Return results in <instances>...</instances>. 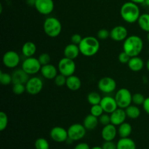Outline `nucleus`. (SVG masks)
<instances>
[{
    "mask_svg": "<svg viewBox=\"0 0 149 149\" xmlns=\"http://www.w3.org/2000/svg\"><path fill=\"white\" fill-rule=\"evenodd\" d=\"M130 1L132 2L135 3L137 4H143V3L145 2V0H130Z\"/></svg>",
    "mask_w": 149,
    "mask_h": 149,
    "instance_id": "a18cd8bd",
    "label": "nucleus"
},
{
    "mask_svg": "<svg viewBox=\"0 0 149 149\" xmlns=\"http://www.w3.org/2000/svg\"><path fill=\"white\" fill-rule=\"evenodd\" d=\"M146 69L149 71V58L148 59V61H146Z\"/></svg>",
    "mask_w": 149,
    "mask_h": 149,
    "instance_id": "49530a36",
    "label": "nucleus"
},
{
    "mask_svg": "<svg viewBox=\"0 0 149 149\" xmlns=\"http://www.w3.org/2000/svg\"><path fill=\"white\" fill-rule=\"evenodd\" d=\"M99 1H100V0H99Z\"/></svg>",
    "mask_w": 149,
    "mask_h": 149,
    "instance_id": "3c124183",
    "label": "nucleus"
},
{
    "mask_svg": "<svg viewBox=\"0 0 149 149\" xmlns=\"http://www.w3.org/2000/svg\"><path fill=\"white\" fill-rule=\"evenodd\" d=\"M58 69L60 74L66 77L74 75L76 71V63L74 60L63 57L58 62Z\"/></svg>",
    "mask_w": 149,
    "mask_h": 149,
    "instance_id": "423d86ee",
    "label": "nucleus"
},
{
    "mask_svg": "<svg viewBox=\"0 0 149 149\" xmlns=\"http://www.w3.org/2000/svg\"><path fill=\"white\" fill-rule=\"evenodd\" d=\"M21 52L26 58L33 57L36 52V45L32 42H26L22 46Z\"/></svg>",
    "mask_w": 149,
    "mask_h": 149,
    "instance_id": "393cba45",
    "label": "nucleus"
},
{
    "mask_svg": "<svg viewBox=\"0 0 149 149\" xmlns=\"http://www.w3.org/2000/svg\"><path fill=\"white\" fill-rule=\"evenodd\" d=\"M103 113H105V112L104 111H103L102 106H100V104L93 105V106H91V108H90V113L93 114V116L99 118Z\"/></svg>",
    "mask_w": 149,
    "mask_h": 149,
    "instance_id": "72a5a7b5",
    "label": "nucleus"
},
{
    "mask_svg": "<svg viewBox=\"0 0 149 149\" xmlns=\"http://www.w3.org/2000/svg\"><path fill=\"white\" fill-rule=\"evenodd\" d=\"M80 54V49L79 45H74V44H68L65 47L63 50L64 57L69 58L71 60H75L78 58L79 55Z\"/></svg>",
    "mask_w": 149,
    "mask_h": 149,
    "instance_id": "aec40b11",
    "label": "nucleus"
},
{
    "mask_svg": "<svg viewBox=\"0 0 149 149\" xmlns=\"http://www.w3.org/2000/svg\"><path fill=\"white\" fill-rule=\"evenodd\" d=\"M51 139L56 143L66 142L68 138V130L60 126L54 127L49 132Z\"/></svg>",
    "mask_w": 149,
    "mask_h": 149,
    "instance_id": "ddd939ff",
    "label": "nucleus"
},
{
    "mask_svg": "<svg viewBox=\"0 0 149 149\" xmlns=\"http://www.w3.org/2000/svg\"><path fill=\"white\" fill-rule=\"evenodd\" d=\"M111 123L114 125L115 126H119L125 122L127 119V114L124 109L118 108L117 109L110 113Z\"/></svg>",
    "mask_w": 149,
    "mask_h": 149,
    "instance_id": "f3484780",
    "label": "nucleus"
},
{
    "mask_svg": "<svg viewBox=\"0 0 149 149\" xmlns=\"http://www.w3.org/2000/svg\"><path fill=\"white\" fill-rule=\"evenodd\" d=\"M0 82L2 85L7 86L13 83V78L12 75L9 73L3 72L2 71H0Z\"/></svg>",
    "mask_w": 149,
    "mask_h": 149,
    "instance_id": "c756f323",
    "label": "nucleus"
},
{
    "mask_svg": "<svg viewBox=\"0 0 149 149\" xmlns=\"http://www.w3.org/2000/svg\"><path fill=\"white\" fill-rule=\"evenodd\" d=\"M36 149H49V144L47 140L44 138H39L36 140L34 143Z\"/></svg>",
    "mask_w": 149,
    "mask_h": 149,
    "instance_id": "7c9ffc66",
    "label": "nucleus"
},
{
    "mask_svg": "<svg viewBox=\"0 0 149 149\" xmlns=\"http://www.w3.org/2000/svg\"><path fill=\"white\" fill-rule=\"evenodd\" d=\"M65 86L71 91H77L81 88V81L79 77L74 74L67 77Z\"/></svg>",
    "mask_w": 149,
    "mask_h": 149,
    "instance_id": "412c9836",
    "label": "nucleus"
},
{
    "mask_svg": "<svg viewBox=\"0 0 149 149\" xmlns=\"http://www.w3.org/2000/svg\"><path fill=\"white\" fill-rule=\"evenodd\" d=\"M8 116L4 111L0 112V131H4L8 125Z\"/></svg>",
    "mask_w": 149,
    "mask_h": 149,
    "instance_id": "f704fd0d",
    "label": "nucleus"
},
{
    "mask_svg": "<svg viewBox=\"0 0 149 149\" xmlns=\"http://www.w3.org/2000/svg\"><path fill=\"white\" fill-rule=\"evenodd\" d=\"M68 138L72 140L73 141H78L82 139L86 135L87 130L84 127L83 124L75 123L71 125L68 128Z\"/></svg>",
    "mask_w": 149,
    "mask_h": 149,
    "instance_id": "6e6552de",
    "label": "nucleus"
},
{
    "mask_svg": "<svg viewBox=\"0 0 149 149\" xmlns=\"http://www.w3.org/2000/svg\"><path fill=\"white\" fill-rule=\"evenodd\" d=\"M131 57L128 55L127 52H125V51H122L119 53V56H118V59L119 61L122 64H127L128 62L130 60Z\"/></svg>",
    "mask_w": 149,
    "mask_h": 149,
    "instance_id": "ea45409f",
    "label": "nucleus"
},
{
    "mask_svg": "<svg viewBox=\"0 0 149 149\" xmlns=\"http://www.w3.org/2000/svg\"><path fill=\"white\" fill-rule=\"evenodd\" d=\"M138 24L139 27L143 31L146 32H149V14L148 13H144L141 15L139 19L138 20Z\"/></svg>",
    "mask_w": 149,
    "mask_h": 149,
    "instance_id": "cd10ccee",
    "label": "nucleus"
},
{
    "mask_svg": "<svg viewBox=\"0 0 149 149\" xmlns=\"http://www.w3.org/2000/svg\"><path fill=\"white\" fill-rule=\"evenodd\" d=\"M146 100L145 96L140 93H135L132 95V103L136 106H143Z\"/></svg>",
    "mask_w": 149,
    "mask_h": 149,
    "instance_id": "2f4dec72",
    "label": "nucleus"
},
{
    "mask_svg": "<svg viewBox=\"0 0 149 149\" xmlns=\"http://www.w3.org/2000/svg\"><path fill=\"white\" fill-rule=\"evenodd\" d=\"M147 41H148V43H149V32H148V33H147Z\"/></svg>",
    "mask_w": 149,
    "mask_h": 149,
    "instance_id": "8fccbe9b",
    "label": "nucleus"
},
{
    "mask_svg": "<svg viewBox=\"0 0 149 149\" xmlns=\"http://www.w3.org/2000/svg\"><path fill=\"white\" fill-rule=\"evenodd\" d=\"M118 134V130L116 126L113 124L103 126L101 131V137L104 141H112L116 138Z\"/></svg>",
    "mask_w": 149,
    "mask_h": 149,
    "instance_id": "dca6fc26",
    "label": "nucleus"
},
{
    "mask_svg": "<svg viewBox=\"0 0 149 149\" xmlns=\"http://www.w3.org/2000/svg\"><path fill=\"white\" fill-rule=\"evenodd\" d=\"M143 109L145 111L146 113L149 115V97H146V100L143 104Z\"/></svg>",
    "mask_w": 149,
    "mask_h": 149,
    "instance_id": "c03bdc74",
    "label": "nucleus"
},
{
    "mask_svg": "<svg viewBox=\"0 0 149 149\" xmlns=\"http://www.w3.org/2000/svg\"><path fill=\"white\" fill-rule=\"evenodd\" d=\"M40 72L44 78L48 80H52L54 79L55 77L58 74V69L55 65L49 63L47 64V65H42V68H41Z\"/></svg>",
    "mask_w": 149,
    "mask_h": 149,
    "instance_id": "a211bd4d",
    "label": "nucleus"
},
{
    "mask_svg": "<svg viewBox=\"0 0 149 149\" xmlns=\"http://www.w3.org/2000/svg\"><path fill=\"white\" fill-rule=\"evenodd\" d=\"M21 68L29 75H33L39 72L42 68V65L39 63L38 58L34 57L26 58L22 63Z\"/></svg>",
    "mask_w": 149,
    "mask_h": 149,
    "instance_id": "0eeeda50",
    "label": "nucleus"
},
{
    "mask_svg": "<svg viewBox=\"0 0 149 149\" xmlns=\"http://www.w3.org/2000/svg\"><path fill=\"white\" fill-rule=\"evenodd\" d=\"M33 4L38 13L44 15L51 14L55 7L53 0H34Z\"/></svg>",
    "mask_w": 149,
    "mask_h": 149,
    "instance_id": "f8f14e48",
    "label": "nucleus"
},
{
    "mask_svg": "<svg viewBox=\"0 0 149 149\" xmlns=\"http://www.w3.org/2000/svg\"><path fill=\"white\" fill-rule=\"evenodd\" d=\"M118 135L120 138H129L132 132V125L128 122H125L118 126Z\"/></svg>",
    "mask_w": 149,
    "mask_h": 149,
    "instance_id": "a878e982",
    "label": "nucleus"
},
{
    "mask_svg": "<svg viewBox=\"0 0 149 149\" xmlns=\"http://www.w3.org/2000/svg\"><path fill=\"white\" fill-rule=\"evenodd\" d=\"M80 53L86 57L96 55L100 49V40L95 36H85L79 45Z\"/></svg>",
    "mask_w": 149,
    "mask_h": 149,
    "instance_id": "7ed1b4c3",
    "label": "nucleus"
},
{
    "mask_svg": "<svg viewBox=\"0 0 149 149\" xmlns=\"http://www.w3.org/2000/svg\"><path fill=\"white\" fill-rule=\"evenodd\" d=\"M116 149H136V143L130 137L120 138L116 143Z\"/></svg>",
    "mask_w": 149,
    "mask_h": 149,
    "instance_id": "b1692460",
    "label": "nucleus"
},
{
    "mask_svg": "<svg viewBox=\"0 0 149 149\" xmlns=\"http://www.w3.org/2000/svg\"><path fill=\"white\" fill-rule=\"evenodd\" d=\"M115 99L118 107L125 109L132 103V94L128 89L120 88L116 91Z\"/></svg>",
    "mask_w": 149,
    "mask_h": 149,
    "instance_id": "39448f33",
    "label": "nucleus"
},
{
    "mask_svg": "<svg viewBox=\"0 0 149 149\" xmlns=\"http://www.w3.org/2000/svg\"><path fill=\"white\" fill-rule=\"evenodd\" d=\"M99 90L105 94H110L116 90V82L113 78L105 77L100 79L97 82Z\"/></svg>",
    "mask_w": 149,
    "mask_h": 149,
    "instance_id": "9b49d317",
    "label": "nucleus"
},
{
    "mask_svg": "<svg viewBox=\"0 0 149 149\" xmlns=\"http://www.w3.org/2000/svg\"><path fill=\"white\" fill-rule=\"evenodd\" d=\"M90 149H103V148H102L101 146H94Z\"/></svg>",
    "mask_w": 149,
    "mask_h": 149,
    "instance_id": "de8ad7c7",
    "label": "nucleus"
},
{
    "mask_svg": "<svg viewBox=\"0 0 149 149\" xmlns=\"http://www.w3.org/2000/svg\"><path fill=\"white\" fill-rule=\"evenodd\" d=\"M99 123L101 124L103 126H106V125L111 124V116L109 113H103L100 117L98 118Z\"/></svg>",
    "mask_w": 149,
    "mask_h": 149,
    "instance_id": "58836bf2",
    "label": "nucleus"
},
{
    "mask_svg": "<svg viewBox=\"0 0 149 149\" xmlns=\"http://www.w3.org/2000/svg\"><path fill=\"white\" fill-rule=\"evenodd\" d=\"M143 49V41L137 35L128 36L123 42V51L128 54L130 56H138Z\"/></svg>",
    "mask_w": 149,
    "mask_h": 149,
    "instance_id": "f257e3e1",
    "label": "nucleus"
},
{
    "mask_svg": "<svg viewBox=\"0 0 149 149\" xmlns=\"http://www.w3.org/2000/svg\"><path fill=\"white\" fill-rule=\"evenodd\" d=\"M12 90H13L14 94L17 95H20L23 94L25 92H26V84H19V83L13 84Z\"/></svg>",
    "mask_w": 149,
    "mask_h": 149,
    "instance_id": "473e14b6",
    "label": "nucleus"
},
{
    "mask_svg": "<svg viewBox=\"0 0 149 149\" xmlns=\"http://www.w3.org/2000/svg\"><path fill=\"white\" fill-rule=\"evenodd\" d=\"M128 36V31L124 26H116L111 30L110 38L115 42H124Z\"/></svg>",
    "mask_w": 149,
    "mask_h": 149,
    "instance_id": "4468645a",
    "label": "nucleus"
},
{
    "mask_svg": "<svg viewBox=\"0 0 149 149\" xmlns=\"http://www.w3.org/2000/svg\"><path fill=\"white\" fill-rule=\"evenodd\" d=\"M43 86V81L39 77H31L26 84V92L31 95H36L42 92Z\"/></svg>",
    "mask_w": 149,
    "mask_h": 149,
    "instance_id": "1a4fd4ad",
    "label": "nucleus"
},
{
    "mask_svg": "<svg viewBox=\"0 0 149 149\" xmlns=\"http://www.w3.org/2000/svg\"><path fill=\"white\" fill-rule=\"evenodd\" d=\"M29 74H28L23 68H17L15 70L12 74V78H13V84H26L28 80L30 79Z\"/></svg>",
    "mask_w": 149,
    "mask_h": 149,
    "instance_id": "6ab92c4d",
    "label": "nucleus"
},
{
    "mask_svg": "<svg viewBox=\"0 0 149 149\" xmlns=\"http://www.w3.org/2000/svg\"><path fill=\"white\" fill-rule=\"evenodd\" d=\"M99 124L98 118L93 116V114L87 115L83 121V125L87 130H93L97 127Z\"/></svg>",
    "mask_w": 149,
    "mask_h": 149,
    "instance_id": "5701e85b",
    "label": "nucleus"
},
{
    "mask_svg": "<svg viewBox=\"0 0 149 149\" xmlns=\"http://www.w3.org/2000/svg\"><path fill=\"white\" fill-rule=\"evenodd\" d=\"M144 3H145L148 7H149V0H145V2Z\"/></svg>",
    "mask_w": 149,
    "mask_h": 149,
    "instance_id": "09e8293b",
    "label": "nucleus"
},
{
    "mask_svg": "<svg viewBox=\"0 0 149 149\" xmlns=\"http://www.w3.org/2000/svg\"><path fill=\"white\" fill-rule=\"evenodd\" d=\"M101 96L97 92H90L87 96V100L91 106L100 104L101 101Z\"/></svg>",
    "mask_w": 149,
    "mask_h": 149,
    "instance_id": "c85d7f7f",
    "label": "nucleus"
},
{
    "mask_svg": "<svg viewBox=\"0 0 149 149\" xmlns=\"http://www.w3.org/2000/svg\"><path fill=\"white\" fill-rule=\"evenodd\" d=\"M38 60H39V63H41V65H47V64H49L51 62V57L50 55L48 53H46V52H44V53L40 54L38 57Z\"/></svg>",
    "mask_w": 149,
    "mask_h": 149,
    "instance_id": "e433bc0d",
    "label": "nucleus"
},
{
    "mask_svg": "<svg viewBox=\"0 0 149 149\" xmlns=\"http://www.w3.org/2000/svg\"><path fill=\"white\" fill-rule=\"evenodd\" d=\"M91 148L87 143H79L77 144L74 149H90Z\"/></svg>",
    "mask_w": 149,
    "mask_h": 149,
    "instance_id": "37998d69",
    "label": "nucleus"
},
{
    "mask_svg": "<svg viewBox=\"0 0 149 149\" xmlns=\"http://www.w3.org/2000/svg\"><path fill=\"white\" fill-rule=\"evenodd\" d=\"M66 77H65L64 75H63V74L59 73V74H58V75L55 77V78L54 79V83H55V84L57 87H63V86L65 85V84H66Z\"/></svg>",
    "mask_w": 149,
    "mask_h": 149,
    "instance_id": "c9c22d12",
    "label": "nucleus"
},
{
    "mask_svg": "<svg viewBox=\"0 0 149 149\" xmlns=\"http://www.w3.org/2000/svg\"><path fill=\"white\" fill-rule=\"evenodd\" d=\"M100 104L102 106V108H103L105 113H109V114L119 108L115 97H113L109 95H106L102 97Z\"/></svg>",
    "mask_w": 149,
    "mask_h": 149,
    "instance_id": "2eb2a0df",
    "label": "nucleus"
},
{
    "mask_svg": "<svg viewBox=\"0 0 149 149\" xmlns=\"http://www.w3.org/2000/svg\"><path fill=\"white\" fill-rule=\"evenodd\" d=\"M127 65L131 71H134V72H138L143 68L145 63H144V61L142 58L136 56L132 57L128 62Z\"/></svg>",
    "mask_w": 149,
    "mask_h": 149,
    "instance_id": "4be33fe9",
    "label": "nucleus"
},
{
    "mask_svg": "<svg viewBox=\"0 0 149 149\" xmlns=\"http://www.w3.org/2000/svg\"><path fill=\"white\" fill-rule=\"evenodd\" d=\"M103 149H116V143L112 141H104L102 145Z\"/></svg>",
    "mask_w": 149,
    "mask_h": 149,
    "instance_id": "79ce46f5",
    "label": "nucleus"
},
{
    "mask_svg": "<svg viewBox=\"0 0 149 149\" xmlns=\"http://www.w3.org/2000/svg\"><path fill=\"white\" fill-rule=\"evenodd\" d=\"M141 10L138 4L132 1H127L122 4L120 9V15L125 22L135 23L138 22L141 16Z\"/></svg>",
    "mask_w": 149,
    "mask_h": 149,
    "instance_id": "f03ea898",
    "label": "nucleus"
},
{
    "mask_svg": "<svg viewBox=\"0 0 149 149\" xmlns=\"http://www.w3.org/2000/svg\"><path fill=\"white\" fill-rule=\"evenodd\" d=\"M43 30L47 36L55 38L61 34L62 31V24L60 20L55 17H48L43 23Z\"/></svg>",
    "mask_w": 149,
    "mask_h": 149,
    "instance_id": "20e7f679",
    "label": "nucleus"
},
{
    "mask_svg": "<svg viewBox=\"0 0 149 149\" xmlns=\"http://www.w3.org/2000/svg\"><path fill=\"white\" fill-rule=\"evenodd\" d=\"M110 37V31L106 29H102L97 31V38L99 40H106L108 38Z\"/></svg>",
    "mask_w": 149,
    "mask_h": 149,
    "instance_id": "4c0bfd02",
    "label": "nucleus"
},
{
    "mask_svg": "<svg viewBox=\"0 0 149 149\" xmlns=\"http://www.w3.org/2000/svg\"><path fill=\"white\" fill-rule=\"evenodd\" d=\"M83 37L79 34V33H74L71 36V43L74 44V45H79L80 44V42L82 40Z\"/></svg>",
    "mask_w": 149,
    "mask_h": 149,
    "instance_id": "a19ab883",
    "label": "nucleus"
},
{
    "mask_svg": "<svg viewBox=\"0 0 149 149\" xmlns=\"http://www.w3.org/2000/svg\"><path fill=\"white\" fill-rule=\"evenodd\" d=\"M126 112L127 116L131 119H136L141 116V110L139 107L136 105H132L129 106L125 109Z\"/></svg>",
    "mask_w": 149,
    "mask_h": 149,
    "instance_id": "bb28decb",
    "label": "nucleus"
},
{
    "mask_svg": "<svg viewBox=\"0 0 149 149\" xmlns=\"http://www.w3.org/2000/svg\"><path fill=\"white\" fill-rule=\"evenodd\" d=\"M20 58L19 54L14 50H9L2 57L3 65L8 68H15L19 65Z\"/></svg>",
    "mask_w": 149,
    "mask_h": 149,
    "instance_id": "9d476101",
    "label": "nucleus"
}]
</instances>
